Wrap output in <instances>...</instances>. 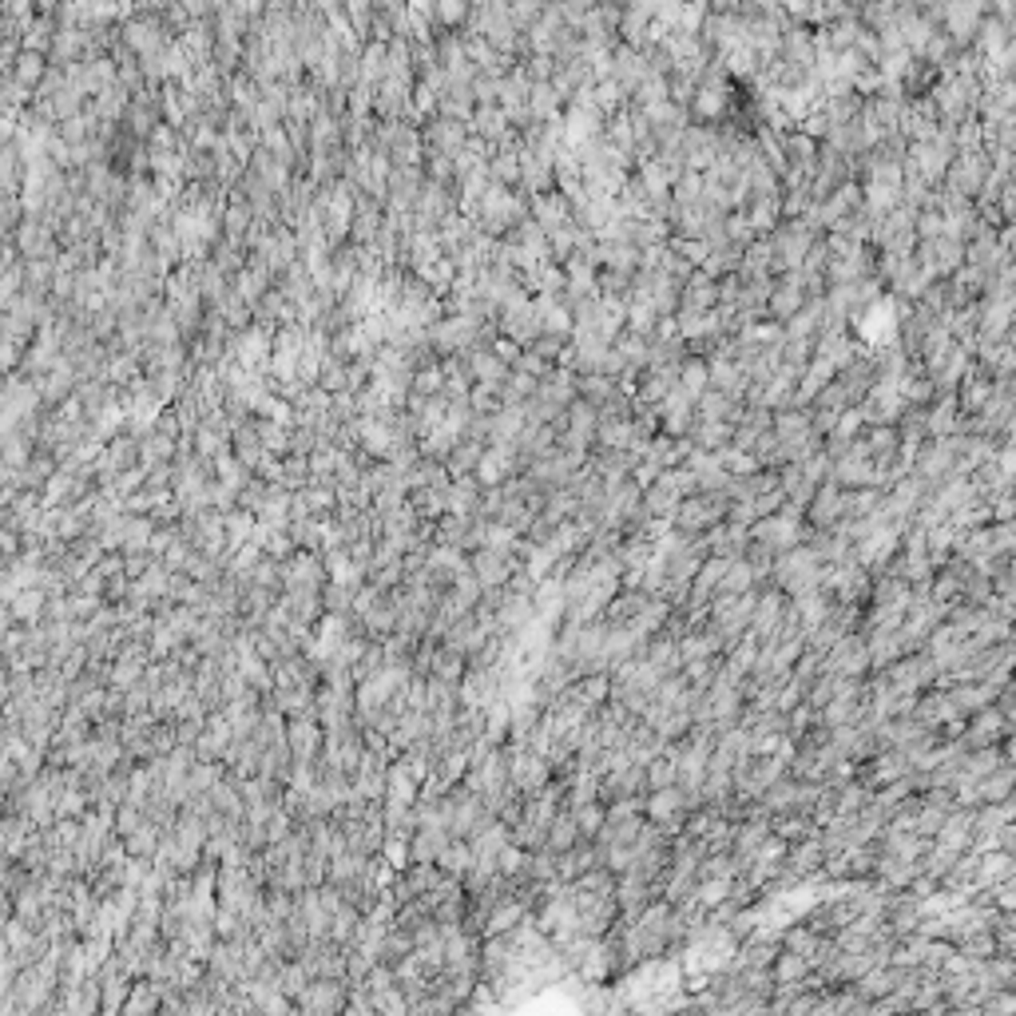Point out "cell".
Returning <instances> with one entry per match:
<instances>
[{
    "instance_id": "cell-32",
    "label": "cell",
    "mask_w": 1016,
    "mask_h": 1016,
    "mask_svg": "<svg viewBox=\"0 0 1016 1016\" xmlns=\"http://www.w3.org/2000/svg\"><path fill=\"white\" fill-rule=\"evenodd\" d=\"M679 782V762H675V750H663L648 762V786L651 790H663V786Z\"/></svg>"
},
{
    "instance_id": "cell-26",
    "label": "cell",
    "mask_w": 1016,
    "mask_h": 1016,
    "mask_svg": "<svg viewBox=\"0 0 1016 1016\" xmlns=\"http://www.w3.org/2000/svg\"><path fill=\"white\" fill-rule=\"evenodd\" d=\"M580 822H576V810H568V814H556V822H552V830H548V850H556V854H564V850H572L576 842H580Z\"/></svg>"
},
{
    "instance_id": "cell-23",
    "label": "cell",
    "mask_w": 1016,
    "mask_h": 1016,
    "mask_svg": "<svg viewBox=\"0 0 1016 1016\" xmlns=\"http://www.w3.org/2000/svg\"><path fill=\"white\" fill-rule=\"evenodd\" d=\"M747 537H750V528H747V524H735V520H730L727 528H719V532H715L711 552H715V556H723V560H739V556L747 552Z\"/></svg>"
},
{
    "instance_id": "cell-42",
    "label": "cell",
    "mask_w": 1016,
    "mask_h": 1016,
    "mask_svg": "<svg viewBox=\"0 0 1016 1016\" xmlns=\"http://www.w3.org/2000/svg\"><path fill=\"white\" fill-rule=\"evenodd\" d=\"M949 425H953V406H941L933 417V433H949Z\"/></svg>"
},
{
    "instance_id": "cell-1",
    "label": "cell",
    "mask_w": 1016,
    "mask_h": 1016,
    "mask_svg": "<svg viewBox=\"0 0 1016 1016\" xmlns=\"http://www.w3.org/2000/svg\"><path fill=\"white\" fill-rule=\"evenodd\" d=\"M750 537H755V544H762V548H770V552H790V548H799V540H802L799 508L786 505V512H774V517L755 520Z\"/></svg>"
},
{
    "instance_id": "cell-36",
    "label": "cell",
    "mask_w": 1016,
    "mask_h": 1016,
    "mask_svg": "<svg viewBox=\"0 0 1016 1016\" xmlns=\"http://www.w3.org/2000/svg\"><path fill=\"white\" fill-rule=\"evenodd\" d=\"M576 822H580L584 834H599L608 822V810H599L596 802H584V806H576Z\"/></svg>"
},
{
    "instance_id": "cell-43",
    "label": "cell",
    "mask_w": 1016,
    "mask_h": 1016,
    "mask_svg": "<svg viewBox=\"0 0 1016 1016\" xmlns=\"http://www.w3.org/2000/svg\"><path fill=\"white\" fill-rule=\"evenodd\" d=\"M1001 905H1004V910H1016V886L1001 890Z\"/></svg>"
},
{
    "instance_id": "cell-8",
    "label": "cell",
    "mask_w": 1016,
    "mask_h": 1016,
    "mask_svg": "<svg viewBox=\"0 0 1016 1016\" xmlns=\"http://www.w3.org/2000/svg\"><path fill=\"white\" fill-rule=\"evenodd\" d=\"M528 910H532V901L524 898V893H505V898H500L493 910H488L485 937H493V933H512V930H517V925L524 921V917H528Z\"/></svg>"
},
{
    "instance_id": "cell-29",
    "label": "cell",
    "mask_w": 1016,
    "mask_h": 1016,
    "mask_svg": "<svg viewBox=\"0 0 1016 1016\" xmlns=\"http://www.w3.org/2000/svg\"><path fill=\"white\" fill-rule=\"evenodd\" d=\"M1016 790V767H997L981 779V799L985 802H1004Z\"/></svg>"
},
{
    "instance_id": "cell-12",
    "label": "cell",
    "mask_w": 1016,
    "mask_h": 1016,
    "mask_svg": "<svg viewBox=\"0 0 1016 1016\" xmlns=\"http://www.w3.org/2000/svg\"><path fill=\"white\" fill-rule=\"evenodd\" d=\"M537 616V604H532V596H520V592H508L497 599V624L500 631H520L528 619Z\"/></svg>"
},
{
    "instance_id": "cell-33",
    "label": "cell",
    "mask_w": 1016,
    "mask_h": 1016,
    "mask_svg": "<svg viewBox=\"0 0 1016 1016\" xmlns=\"http://www.w3.org/2000/svg\"><path fill=\"white\" fill-rule=\"evenodd\" d=\"M1001 727H1004V715L989 707V711H981L973 719V727H969V742H973V747H992V739L1001 735Z\"/></svg>"
},
{
    "instance_id": "cell-3",
    "label": "cell",
    "mask_w": 1016,
    "mask_h": 1016,
    "mask_svg": "<svg viewBox=\"0 0 1016 1016\" xmlns=\"http://www.w3.org/2000/svg\"><path fill=\"white\" fill-rule=\"evenodd\" d=\"M349 981L342 977H318L306 985V992L298 997V1009L302 1012H337L349 1004V992H346Z\"/></svg>"
},
{
    "instance_id": "cell-7",
    "label": "cell",
    "mask_w": 1016,
    "mask_h": 1016,
    "mask_svg": "<svg viewBox=\"0 0 1016 1016\" xmlns=\"http://www.w3.org/2000/svg\"><path fill=\"white\" fill-rule=\"evenodd\" d=\"M687 790L683 786H663V790H655L651 794V802H648V818L651 822H659L663 830H675L683 822V814H687Z\"/></svg>"
},
{
    "instance_id": "cell-11",
    "label": "cell",
    "mask_w": 1016,
    "mask_h": 1016,
    "mask_svg": "<svg viewBox=\"0 0 1016 1016\" xmlns=\"http://www.w3.org/2000/svg\"><path fill=\"white\" fill-rule=\"evenodd\" d=\"M48 592H44L40 584H32V588H25V592H16L13 599H8V616L13 619H20V624H44V616H48Z\"/></svg>"
},
{
    "instance_id": "cell-25",
    "label": "cell",
    "mask_w": 1016,
    "mask_h": 1016,
    "mask_svg": "<svg viewBox=\"0 0 1016 1016\" xmlns=\"http://www.w3.org/2000/svg\"><path fill=\"white\" fill-rule=\"evenodd\" d=\"M156 1009H163V989H159L151 977H147V981H136V985H131V992H127L124 1012L136 1016V1012H156Z\"/></svg>"
},
{
    "instance_id": "cell-2",
    "label": "cell",
    "mask_w": 1016,
    "mask_h": 1016,
    "mask_svg": "<svg viewBox=\"0 0 1016 1016\" xmlns=\"http://www.w3.org/2000/svg\"><path fill=\"white\" fill-rule=\"evenodd\" d=\"M866 668H873V655H870V643H861L854 631L842 636L834 648L826 651V671L834 675H846V679H858Z\"/></svg>"
},
{
    "instance_id": "cell-35",
    "label": "cell",
    "mask_w": 1016,
    "mask_h": 1016,
    "mask_svg": "<svg viewBox=\"0 0 1016 1016\" xmlns=\"http://www.w3.org/2000/svg\"><path fill=\"white\" fill-rule=\"evenodd\" d=\"M905 770H910V755H905V750L898 747L893 755H881V759H878V767H873V782H881V786H886V782H898Z\"/></svg>"
},
{
    "instance_id": "cell-44",
    "label": "cell",
    "mask_w": 1016,
    "mask_h": 1016,
    "mask_svg": "<svg viewBox=\"0 0 1016 1016\" xmlns=\"http://www.w3.org/2000/svg\"><path fill=\"white\" fill-rule=\"evenodd\" d=\"M1009 755H1012V762H1016V730H1012V747H1009Z\"/></svg>"
},
{
    "instance_id": "cell-45",
    "label": "cell",
    "mask_w": 1016,
    "mask_h": 1016,
    "mask_svg": "<svg viewBox=\"0 0 1016 1016\" xmlns=\"http://www.w3.org/2000/svg\"><path fill=\"white\" fill-rule=\"evenodd\" d=\"M1012 719H1016V703H1012Z\"/></svg>"
},
{
    "instance_id": "cell-34",
    "label": "cell",
    "mask_w": 1016,
    "mask_h": 1016,
    "mask_svg": "<svg viewBox=\"0 0 1016 1016\" xmlns=\"http://www.w3.org/2000/svg\"><path fill=\"white\" fill-rule=\"evenodd\" d=\"M898 977L901 973H890V969L873 965L866 977H858V992H866V997H890V992L898 989Z\"/></svg>"
},
{
    "instance_id": "cell-22",
    "label": "cell",
    "mask_w": 1016,
    "mask_h": 1016,
    "mask_svg": "<svg viewBox=\"0 0 1016 1016\" xmlns=\"http://www.w3.org/2000/svg\"><path fill=\"white\" fill-rule=\"evenodd\" d=\"M648 663L663 675V679H668V675H675L679 668H687V663H683V648H679L675 639H655L651 648H648Z\"/></svg>"
},
{
    "instance_id": "cell-9",
    "label": "cell",
    "mask_w": 1016,
    "mask_h": 1016,
    "mask_svg": "<svg viewBox=\"0 0 1016 1016\" xmlns=\"http://www.w3.org/2000/svg\"><path fill=\"white\" fill-rule=\"evenodd\" d=\"M933 668H937V663H933V655H930V659H905V663H893L886 683L893 687V691H901V695H917L925 683L933 679Z\"/></svg>"
},
{
    "instance_id": "cell-14",
    "label": "cell",
    "mask_w": 1016,
    "mask_h": 1016,
    "mask_svg": "<svg viewBox=\"0 0 1016 1016\" xmlns=\"http://www.w3.org/2000/svg\"><path fill=\"white\" fill-rule=\"evenodd\" d=\"M782 619H786V604H782V596H779V592H774V596H762L759 604H755V616H750V631H755V636H759L762 643H767V639L779 636Z\"/></svg>"
},
{
    "instance_id": "cell-31",
    "label": "cell",
    "mask_w": 1016,
    "mask_h": 1016,
    "mask_svg": "<svg viewBox=\"0 0 1016 1016\" xmlns=\"http://www.w3.org/2000/svg\"><path fill=\"white\" fill-rule=\"evenodd\" d=\"M437 866H441L445 873H453V878H461V881H465L468 866H473V846H465L461 838H453V842L441 850V858H437Z\"/></svg>"
},
{
    "instance_id": "cell-30",
    "label": "cell",
    "mask_w": 1016,
    "mask_h": 1016,
    "mask_svg": "<svg viewBox=\"0 0 1016 1016\" xmlns=\"http://www.w3.org/2000/svg\"><path fill=\"white\" fill-rule=\"evenodd\" d=\"M1016 870V861H1012V854H985L977 861V886H997V881H1004L1009 878V873Z\"/></svg>"
},
{
    "instance_id": "cell-37",
    "label": "cell",
    "mask_w": 1016,
    "mask_h": 1016,
    "mask_svg": "<svg viewBox=\"0 0 1016 1016\" xmlns=\"http://www.w3.org/2000/svg\"><path fill=\"white\" fill-rule=\"evenodd\" d=\"M719 461H723V468L730 477H747V473H755V468H759L755 457H742L739 449H723V453H719Z\"/></svg>"
},
{
    "instance_id": "cell-6",
    "label": "cell",
    "mask_w": 1016,
    "mask_h": 1016,
    "mask_svg": "<svg viewBox=\"0 0 1016 1016\" xmlns=\"http://www.w3.org/2000/svg\"><path fill=\"white\" fill-rule=\"evenodd\" d=\"M517 568H524L517 556H505V552H493V548H477V556H473V572H477V580L485 584V592L488 588H508V580L517 576Z\"/></svg>"
},
{
    "instance_id": "cell-38",
    "label": "cell",
    "mask_w": 1016,
    "mask_h": 1016,
    "mask_svg": "<svg viewBox=\"0 0 1016 1016\" xmlns=\"http://www.w3.org/2000/svg\"><path fill=\"white\" fill-rule=\"evenodd\" d=\"M480 457H485V453H480L473 441H465V449H461V453H457L453 461H449V473H453V477H465L468 468H477V465H480Z\"/></svg>"
},
{
    "instance_id": "cell-13",
    "label": "cell",
    "mask_w": 1016,
    "mask_h": 1016,
    "mask_svg": "<svg viewBox=\"0 0 1016 1016\" xmlns=\"http://www.w3.org/2000/svg\"><path fill=\"white\" fill-rule=\"evenodd\" d=\"M834 477L842 480V485H878V480H881L878 468L870 465V449H861V445H858V449H850L842 461L834 465Z\"/></svg>"
},
{
    "instance_id": "cell-24",
    "label": "cell",
    "mask_w": 1016,
    "mask_h": 1016,
    "mask_svg": "<svg viewBox=\"0 0 1016 1016\" xmlns=\"http://www.w3.org/2000/svg\"><path fill=\"white\" fill-rule=\"evenodd\" d=\"M508 473H512V449H508V445L485 453V457H480V465H477V480H480V485H500Z\"/></svg>"
},
{
    "instance_id": "cell-5",
    "label": "cell",
    "mask_w": 1016,
    "mask_h": 1016,
    "mask_svg": "<svg viewBox=\"0 0 1016 1016\" xmlns=\"http://www.w3.org/2000/svg\"><path fill=\"white\" fill-rule=\"evenodd\" d=\"M723 497L719 493H707V497H691V500H683L679 505V512H675V524H679L683 532H703V528H711L715 520H723Z\"/></svg>"
},
{
    "instance_id": "cell-10",
    "label": "cell",
    "mask_w": 1016,
    "mask_h": 1016,
    "mask_svg": "<svg viewBox=\"0 0 1016 1016\" xmlns=\"http://www.w3.org/2000/svg\"><path fill=\"white\" fill-rule=\"evenodd\" d=\"M818 799L814 786H799V782H774L767 794H762V806L770 814H786V810H799V806H810Z\"/></svg>"
},
{
    "instance_id": "cell-21",
    "label": "cell",
    "mask_w": 1016,
    "mask_h": 1016,
    "mask_svg": "<svg viewBox=\"0 0 1016 1016\" xmlns=\"http://www.w3.org/2000/svg\"><path fill=\"white\" fill-rule=\"evenodd\" d=\"M755 580H759V568L739 556V560L727 564V576H723V584H719V596H747Z\"/></svg>"
},
{
    "instance_id": "cell-20",
    "label": "cell",
    "mask_w": 1016,
    "mask_h": 1016,
    "mask_svg": "<svg viewBox=\"0 0 1016 1016\" xmlns=\"http://www.w3.org/2000/svg\"><path fill=\"white\" fill-rule=\"evenodd\" d=\"M973 818L969 814H949L945 818V826L937 830V846H945V850H953V854H961V850L969 846V838H973Z\"/></svg>"
},
{
    "instance_id": "cell-17",
    "label": "cell",
    "mask_w": 1016,
    "mask_h": 1016,
    "mask_svg": "<svg viewBox=\"0 0 1016 1016\" xmlns=\"http://www.w3.org/2000/svg\"><path fill=\"white\" fill-rule=\"evenodd\" d=\"M810 505H814V508H810V517H814V524H822V528H830V524H838V520L846 517V497L838 493L834 485L818 488Z\"/></svg>"
},
{
    "instance_id": "cell-4",
    "label": "cell",
    "mask_w": 1016,
    "mask_h": 1016,
    "mask_svg": "<svg viewBox=\"0 0 1016 1016\" xmlns=\"http://www.w3.org/2000/svg\"><path fill=\"white\" fill-rule=\"evenodd\" d=\"M287 742L294 750V762H314L322 755V723L314 715H294L287 723Z\"/></svg>"
},
{
    "instance_id": "cell-19",
    "label": "cell",
    "mask_w": 1016,
    "mask_h": 1016,
    "mask_svg": "<svg viewBox=\"0 0 1016 1016\" xmlns=\"http://www.w3.org/2000/svg\"><path fill=\"white\" fill-rule=\"evenodd\" d=\"M480 485L477 480H468V477H461V480H453L449 485V512H457V517H480Z\"/></svg>"
},
{
    "instance_id": "cell-18",
    "label": "cell",
    "mask_w": 1016,
    "mask_h": 1016,
    "mask_svg": "<svg viewBox=\"0 0 1016 1016\" xmlns=\"http://www.w3.org/2000/svg\"><path fill=\"white\" fill-rule=\"evenodd\" d=\"M961 715V703L953 695H933V699H921L917 707V723L921 727H941V723H953Z\"/></svg>"
},
{
    "instance_id": "cell-39",
    "label": "cell",
    "mask_w": 1016,
    "mask_h": 1016,
    "mask_svg": "<svg viewBox=\"0 0 1016 1016\" xmlns=\"http://www.w3.org/2000/svg\"><path fill=\"white\" fill-rule=\"evenodd\" d=\"M167 457H171L167 437H151V441L144 445V468H159V461H167Z\"/></svg>"
},
{
    "instance_id": "cell-27",
    "label": "cell",
    "mask_w": 1016,
    "mask_h": 1016,
    "mask_svg": "<svg viewBox=\"0 0 1016 1016\" xmlns=\"http://www.w3.org/2000/svg\"><path fill=\"white\" fill-rule=\"evenodd\" d=\"M810 961H806L802 953H794V949H782L779 953V965H774V981L779 985H802L806 977H810Z\"/></svg>"
},
{
    "instance_id": "cell-16",
    "label": "cell",
    "mask_w": 1016,
    "mask_h": 1016,
    "mask_svg": "<svg viewBox=\"0 0 1016 1016\" xmlns=\"http://www.w3.org/2000/svg\"><path fill=\"white\" fill-rule=\"evenodd\" d=\"M794 616H799L802 631H814L822 619L830 616V604H826V588H810V592L794 596Z\"/></svg>"
},
{
    "instance_id": "cell-28",
    "label": "cell",
    "mask_w": 1016,
    "mask_h": 1016,
    "mask_svg": "<svg viewBox=\"0 0 1016 1016\" xmlns=\"http://www.w3.org/2000/svg\"><path fill=\"white\" fill-rule=\"evenodd\" d=\"M858 715H861V707H858V691L854 695H838V699H830V703L822 707V723L834 730V727H850V723H858Z\"/></svg>"
},
{
    "instance_id": "cell-41",
    "label": "cell",
    "mask_w": 1016,
    "mask_h": 1016,
    "mask_svg": "<svg viewBox=\"0 0 1016 1016\" xmlns=\"http://www.w3.org/2000/svg\"><path fill=\"white\" fill-rule=\"evenodd\" d=\"M727 437L730 433L723 429V425H707V429L699 433V445H719V441H727Z\"/></svg>"
},
{
    "instance_id": "cell-15",
    "label": "cell",
    "mask_w": 1016,
    "mask_h": 1016,
    "mask_svg": "<svg viewBox=\"0 0 1016 1016\" xmlns=\"http://www.w3.org/2000/svg\"><path fill=\"white\" fill-rule=\"evenodd\" d=\"M786 858H790L786 866H790L794 878H810L818 866H826V842H822V838H806V842L794 846Z\"/></svg>"
},
{
    "instance_id": "cell-40",
    "label": "cell",
    "mask_w": 1016,
    "mask_h": 1016,
    "mask_svg": "<svg viewBox=\"0 0 1016 1016\" xmlns=\"http://www.w3.org/2000/svg\"><path fill=\"white\" fill-rule=\"evenodd\" d=\"M262 441H267V449H275V453H287V449H290L287 433L275 429V425H262Z\"/></svg>"
}]
</instances>
